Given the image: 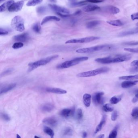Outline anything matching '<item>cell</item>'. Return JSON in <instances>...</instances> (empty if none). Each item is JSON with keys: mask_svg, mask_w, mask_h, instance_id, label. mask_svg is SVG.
I'll use <instances>...</instances> for the list:
<instances>
[{"mask_svg": "<svg viewBox=\"0 0 138 138\" xmlns=\"http://www.w3.org/2000/svg\"><path fill=\"white\" fill-rule=\"evenodd\" d=\"M9 33V32L6 29H3L2 28H0V35L1 36L5 35Z\"/></svg>", "mask_w": 138, "mask_h": 138, "instance_id": "44", "label": "cell"}, {"mask_svg": "<svg viewBox=\"0 0 138 138\" xmlns=\"http://www.w3.org/2000/svg\"><path fill=\"white\" fill-rule=\"evenodd\" d=\"M103 92H98L94 93L92 96V101L94 104L96 105H102L104 102Z\"/></svg>", "mask_w": 138, "mask_h": 138, "instance_id": "8", "label": "cell"}, {"mask_svg": "<svg viewBox=\"0 0 138 138\" xmlns=\"http://www.w3.org/2000/svg\"><path fill=\"white\" fill-rule=\"evenodd\" d=\"M73 130L69 127H66L62 131V134L64 136H71L73 134Z\"/></svg>", "mask_w": 138, "mask_h": 138, "instance_id": "31", "label": "cell"}, {"mask_svg": "<svg viewBox=\"0 0 138 138\" xmlns=\"http://www.w3.org/2000/svg\"><path fill=\"white\" fill-rule=\"evenodd\" d=\"M43 0H30L26 4V5L28 7L35 6L39 5L42 2Z\"/></svg>", "mask_w": 138, "mask_h": 138, "instance_id": "29", "label": "cell"}, {"mask_svg": "<svg viewBox=\"0 0 138 138\" xmlns=\"http://www.w3.org/2000/svg\"><path fill=\"white\" fill-rule=\"evenodd\" d=\"M131 72L132 73H136V72H138V66H134V67L132 68L130 70Z\"/></svg>", "mask_w": 138, "mask_h": 138, "instance_id": "49", "label": "cell"}, {"mask_svg": "<svg viewBox=\"0 0 138 138\" xmlns=\"http://www.w3.org/2000/svg\"><path fill=\"white\" fill-rule=\"evenodd\" d=\"M87 1H79V2H73L70 4V5L72 7H80V6H84L85 5H87Z\"/></svg>", "mask_w": 138, "mask_h": 138, "instance_id": "30", "label": "cell"}, {"mask_svg": "<svg viewBox=\"0 0 138 138\" xmlns=\"http://www.w3.org/2000/svg\"><path fill=\"white\" fill-rule=\"evenodd\" d=\"M100 9V7L96 5H88L83 8V10L87 12L96 11Z\"/></svg>", "mask_w": 138, "mask_h": 138, "instance_id": "21", "label": "cell"}, {"mask_svg": "<svg viewBox=\"0 0 138 138\" xmlns=\"http://www.w3.org/2000/svg\"><path fill=\"white\" fill-rule=\"evenodd\" d=\"M75 112V107H73L71 109L65 108L60 111V115L64 118H68L74 115Z\"/></svg>", "mask_w": 138, "mask_h": 138, "instance_id": "11", "label": "cell"}, {"mask_svg": "<svg viewBox=\"0 0 138 138\" xmlns=\"http://www.w3.org/2000/svg\"><path fill=\"white\" fill-rule=\"evenodd\" d=\"M100 21L98 20H94L88 22L86 24V27L88 29H91L96 27L100 24Z\"/></svg>", "mask_w": 138, "mask_h": 138, "instance_id": "25", "label": "cell"}, {"mask_svg": "<svg viewBox=\"0 0 138 138\" xmlns=\"http://www.w3.org/2000/svg\"><path fill=\"white\" fill-rule=\"evenodd\" d=\"M11 25L13 29L19 32H23L25 30L24 20L21 17L18 15L13 18Z\"/></svg>", "mask_w": 138, "mask_h": 138, "instance_id": "5", "label": "cell"}, {"mask_svg": "<svg viewBox=\"0 0 138 138\" xmlns=\"http://www.w3.org/2000/svg\"><path fill=\"white\" fill-rule=\"evenodd\" d=\"M133 93L135 94V97H136L138 98V89H136L135 90H134Z\"/></svg>", "mask_w": 138, "mask_h": 138, "instance_id": "50", "label": "cell"}, {"mask_svg": "<svg viewBox=\"0 0 138 138\" xmlns=\"http://www.w3.org/2000/svg\"><path fill=\"white\" fill-rule=\"evenodd\" d=\"M1 117L2 119L6 122H9L10 120V117L7 113H1Z\"/></svg>", "mask_w": 138, "mask_h": 138, "instance_id": "40", "label": "cell"}, {"mask_svg": "<svg viewBox=\"0 0 138 138\" xmlns=\"http://www.w3.org/2000/svg\"><path fill=\"white\" fill-rule=\"evenodd\" d=\"M13 71H14V69L12 68H9V69H7V70H5V71L1 73V77L6 76L7 75L10 74Z\"/></svg>", "mask_w": 138, "mask_h": 138, "instance_id": "39", "label": "cell"}, {"mask_svg": "<svg viewBox=\"0 0 138 138\" xmlns=\"http://www.w3.org/2000/svg\"><path fill=\"white\" fill-rule=\"evenodd\" d=\"M106 11H108L110 14H118L120 11V10L119 8L113 6H109L106 7Z\"/></svg>", "mask_w": 138, "mask_h": 138, "instance_id": "24", "label": "cell"}, {"mask_svg": "<svg viewBox=\"0 0 138 138\" xmlns=\"http://www.w3.org/2000/svg\"><path fill=\"white\" fill-rule=\"evenodd\" d=\"M17 84L16 83H12L11 84L6 85L3 87H1V94H4L5 93L8 92L9 91L14 89L16 86Z\"/></svg>", "mask_w": 138, "mask_h": 138, "instance_id": "14", "label": "cell"}, {"mask_svg": "<svg viewBox=\"0 0 138 138\" xmlns=\"http://www.w3.org/2000/svg\"><path fill=\"white\" fill-rule=\"evenodd\" d=\"M131 65L133 66H138V60H135L131 63Z\"/></svg>", "mask_w": 138, "mask_h": 138, "instance_id": "48", "label": "cell"}, {"mask_svg": "<svg viewBox=\"0 0 138 138\" xmlns=\"http://www.w3.org/2000/svg\"><path fill=\"white\" fill-rule=\"evenodd\" d=\"M88 59V57H82L75 58L70 61H66L61 64H59L56 66V68L58 69L68 68L69 67L76 65L81 62L87 61Z\"/></svg>", "mask_w": 138, "mask_h": 138, "instance_id": "3", "label": "cell"}, {"mask_svg": "<svg viewBox=\"0 0 138 138\" xmlns=\"http://www.w3.org/2000/svg\"><path fill=\"white\" fill-rule=\"evenodd\" d=\"M118 129V127L117 126H116L114 129L110 133L109 136V138H115L117 137V129Z\"/></svg>", "mask_w": 138, "mask_h": 138, "instance_id": "34", "label": "cell"}, {"mask_svg": "<svg viewBox=\"0 0 138 138\" xmlns=\"http://www.w3.org/2000/svg\"><path fill=\"white\" fill-rule=\"evenodd\" d=\"M43 131L46 134L49 135L52 138H53L54 136V133L53 130L50 127L47 126H45L43 128Z\"/></svg>", "mask_w": 138, "mask_h": 138, "instance_id": "28", "label": "cell"}, {"mask_svg": "<svg viewBox=\"0 0 138 138\" xmlns=\"http://www.w3.org/2000/svg\"><path fill=\"white\" fill-rule=\"evenodd\" d=\"M136 33H138V27L134 29L129 30V31L121 32L119 34L118 36L120 37H123V36H126L134 35Z\"/></svg>", "mask_w": 138, "mask_h": 138, "instance_id": "19", "label": "cell"}, {"mask_svg": "<svg viewBox=\"0 0 138 138\" xmlns=\"http://www.w3.org/2000/svg\"><path fill=\"white\" fill-rule=\"evenodd\" d=\"M123 44L125 45H130V46H134L138 45V41H132L124 43Z\"/></svg>", "mask_w": 138, "mask_h": 138, "instance_id": "41", "label": "cell"}, {"mask_svg": "<svg viewBox=\"0 0 138 138\" xmlns=\"http://www.w3.org/2000/svg\"><path fill=\"white\" fill-rule=\"evenodd\" d=\"M131 18L132 20H138V12L134 13L131 15Z\"/></svg>", "mask_w": 138, "mask_h": 138, "instance_id": "46", "label": "cell"}, {"mask_svg": "<svg viewBox=\"0 0 138 138\" xmlns=\"http://www.w3.org/2000/svg\"><path fill=\"white\" fill-rule=\"evenodd\" d=\"M124 50L127 51V52H132V53H138V48H125L124 49Z\"/></svg>", "mask_w": 138, "mask_h": 138, "instance_id": "42", "label": "cell"}, {"mask_svg": "<svg viewBox=\"0 0 138 138\" xmlns=\"http://www.w3.org/2000/svg\"><path fill=\"white\" fill-rule=\"evenodd\" d=\"M24 44L22 42H19L15 43L13 45L12 48L14 49H18L23 47Z\"/></svg>", "mask_w": 138, "mask_h": 138, "instance_id": "38", "label": "cell"}, {"mask_svg": "<svg viewBox=\"0 0 138 138\" xmlns=\"http://www.w3.org/2000/svg\"><path fill=\"white\" fill-rule=\"evenodd\" d=\"M109 69L106 67H103L100 68L92 70L86 72H82L77 75L78 77H93L97 75L106 73L109 71Z\"/></svg>", "mask_w": 138, "mask_h": 138, "instance_id": "4", "label": "cell"}, {"mask_svg": "<svg viewBox=\"0 0 138 138\" xmlns=\"http://www.w3.org/2000/svg\"><path fill=\"white\" fill-rule=\"evenodd\" d=\"M46 91L48 92L54 93L57 94H63L67 93V91L66 90L61 88H47L46 89Z\"/></svg>", "mask_w": 138, "mask_h": 138, "instance_id": "17", "label": "cell"}, {"mask_svg": "<svg viewBox=\"0 0 138 138\" xmlns=\"http://www.w3.org/2000/svg\"><path fill=\"white\" fill-rule=\"evenodd\" d=\"M43 123L51 126L55 127L58 124V120L54 117H49L45 118L43 121Z\"/></svg>", "mask_w": 138, "mask_h": 138, "instance_id": "13", "label": "cell"}, {"mask_svg": "<svg viewBox=\"0 0 138 138\" xmlns=\"http://www.w3.org/2000/svg\"><path fill=\"white\" fill-rule=\"evenodd\" d=\"M54 106L51 103H45L41 106V110L43 112H50L53 110Z\"/></svg>", "mask_w": 138, "mask_h": 138, "instance_id": "16", "label": "cell"}, {"mask_svg": "<svg viewBox=\"0 0 138 138\" xmlns=\"http://www.w3.org/2000/svg\"><path fill=\"white\" fill-rule=\"evenodd\" d=\"M107 23L110 25L115 26H121L123 25L122 22L119 19L108 20L107 21Z\"/></svg>", "mask_w": 138, "mask_h": 138, "instance_id": "26", "label": "cell"}, {"mask_svg": "<svg viewBox=\"0 0 138 138\" xmlns=\"http://www.w3.org/2000/svg\"><path fill=\"white\" fill-rule=\"evenodd\" d=\"M118 116V113H117V111H114L113 112L112 114L111 115V120L113 121H115L117 120Z\"/></svg>", "mask_w": 138, "mask_h": 138, "instance_id": "43", "label": "cell"}, {"mask_svg": "<svg viewBox=\"0 0 138 138\" xmlns=\"http://www.w3.org/2000/svg\"><path fill=\"white\" fill-rule=\"evenodd\" d=\"M103 109L105 112H112L113 111V108L109 104H106L103 106Z\"/></svg>", "mask_w": 138, "mask_h": 138, "instance_id": "35", "label": "cell"}, {"mask_svg": "<svg viewBox=\"0 0 138 138\" xmlns=\"http://www.w3.org/2000/svg\"><path fill=\"white\" fill-rule=\"evenodd\" d=\"M35 138H40V137H38V136H35Z\"/></svg>", "mask_w": 138, "mask_h": 138, "instance_id": "56", "label": "cell"}, {"mask_svg": "<svg viewBox=\"0 0 138 138\" xmlns=\"http://www.w3.org/2000/svg\"><path fill=\"white\" fill-rule=\"evenodd\" d=\"M131 115L134 119L138 118V107H136L132 109Z\"/></svg>", "mask_w": 138, "mask_h": 138, "instance_id": "36", "label": "cell"}, {"mask_svg": "<svg viewBox=\"0 0 138 138\" xmlns=\"http://www.w3.org/2000/svg\"><path fill=\"white\" fill-rule=\"evenodd\" d=\"M71 1H73V0H71Z\"/></svg>", "mask_w": 138, "mask_h": 138, "instance_id": "59", "label": "cell"}, {"mask_svg": "<svg viewBox=\"0 0 138 138\" xmlns=\"http://www.w3.org/2000/svg\"><path fill=\"white\" fill-rule=\"evenodd\" d=\"M32 29L35 33H40L41 30V27L40 24L38 23H36L34 24L32 27Z\"/></svg>", "mask_w": 138, "mask_h": 138, "instance_id": "33", "label": "cell"}, {"mask_svg": "<svg viewBox=\"0 0 138 138\" xmlns=\"http://www.w3.org/2000/svg\"><path fill=\"white\" fill-rule=\"evenodd\" d=\"M106 119H107V116H106V115H103L102 119H101L100 123L98 125L97 127H96V129H95V131H94V134H97L98 132H99L101 130L104 125L106 123Z\"/></svg>", "mask_w": 138, "mask_h": 138, "instance_id": "22", "label": "cell"}, {"mask_svg": "<svg viewBox=\"0 0 138 138\" xmlns=\"http://www.w3.org/2000/svg\"><path fill=\"white\" fill-rule=\"evenodd\" d=\"M138 101V98H136V97H134L132 99V103H136V102H137Z\"/></svg>", "mask_w": 138, "mask_h": 138, "instance_id": "51", "label": "cell"}, {"mask_svg": "<svg viewBox=\"0 0 138 138\" xmlns=\"http://www.w3.org/2000/svg\"><path fill=\"white\" fill-rule=\"evenodd\" d=\"M60 18L55 16H47L43 18L41 23V25H43L47 22L50 21H59Z\"/></svg>", "mask_w": 138, "mask_h": 138, "instance_id": "20", "label": "cell"}, {"mask_svg": "<svg viewBox=\"0 0 138 138\" xmlns=\"http://www.w3.org/2000/svg\"><path fill=\"white\" fill-rule=\"evenodd\" d=\"M4 1V0H0V1Z\"/></svg>", "mask_w": 138, "mask_h": 138, "instance_id": "58", "label": "cell"}, {"mask_svg": "<svg viewBox=\"0 0 138 138\" xmlns=\"http://www.w3.org/2000/svg\"><path fill=\"white\" fill-rule=\"evenodd\" d=\"M48 5L51 9L53 10V11H55L57 13L66 14H70L69 10L65 8L58 6L57 5L54 4H49Z\"/></svg>", "mask_w": 138, "mask_h": 138, "instance_id": "10", "label": "cell"}, {"mask_svg": "<svg viewBox=\"0 0 138 138\" xmlns=\"http://www.w3.org/2000/svg\"><path fill=\"white\" fill-rule=\"evenodd\" d=\"M91 96L89 94H85L83 96V102L85 106L87 107L90 106L91 104Z\"/></svg>", "mask_w": 138, "mask_h": 138, "instance_id": "23", "label": "cell"}, {"mask_svg": "<svg viewBox=\"0 0 138 138\" xmlns=\"http://www.w3.org/2000/svg\"><path fill=\"white\" fill-rule=\"evenodd\" d=\"M17 138H21V137H20V136H19V135H18V134H17Z\"/></svg>", "mask_w": 138, "mask_h": 138, "instance_id": "54", "label": "cell"}, {"mask_svg": "<svg viewBox=\"0 0 138 138\" xmlns=\"http://www.w3.org/2000/svg\"><path fill=\"white\" fill-rule=\"evenodd\" d=\"M14 40L19 41L21 42H26L29 39V35L28 33H24L20 35L15 36L13 37Z\"/></svg>", "mask_w": 138, "mask_h": 138, "instance_id": "12", "label": "cell"}, {"mask_svg": "<svg viewBox=\"0 0 138 138\" xmlns=\"http://www.w3.org/2000/svg\"><path fill=\"white\" fill-rule=\"evenodd\" d=\"M100 37L97 36H90L87 37L82 38H75L67 41L65 42L66 44L69 43H86L99 40Z\"/></svg>", "mask_w": 138, "mask_h": 138, "instance_id": "7", "label": "cell"}, {"mask_svg": "<svg viewBox=\"0 0 138 138\" xmlns=\"http://www.w3.org/2000/svg\"><path fill=\"white\" fill-rule=\"evenodd\" d=\"M85 1L87 2L94 3H100L103 1V0H85Z\"/></svg>", "mask_w": 138, "mask_h": 138, "instance_id": "47", "label": "cell"}, {"mask_svg": "<svg viewBox=\"0 0 138 138\" xmlns=\"http://www.w3.org/2000/svg\"><path fill=\"white\" fill-rule=\"evenodd\" d=\"M131 57L129 55H120L117 56L115 58H111L110 57L106 58H97L95 60V61L98 63L103 64H108L114 63L118 62L127 61L131 59Z\"/></svg>", "mask_w": 138, "mask_h": 138, "instance_id": "1", "label": "cell"}, {"mask_svg": "<svg viewBox=\"0 0 138 138\" xmlns=\"http://www.w3.org/2000/svg\"><path fill=\"white\" fill-rule=\"evenodd\" d=\"M119 79L120 80H138V75L129 76H122L120 77Z\"/></svg>", "mask_w": 138, "mask_h": 138, "instance_id": "27", "label": "cell"}, {"mask_svg": "<svg viewBox=\"0 0 138 138\" xmlns=\"http://www.w3.org/2000/svg\"><path fill=\"white\" fill-rule=\"evenodd\" d=\"M138 84V80H126L121 84V86L123 88H128Z\"/></svg>", "mask_w": 138, "mask_h": 138, "instance_id": "15", "label": "cell"}, {"mask_svg": "<svg viewBox=\"0 0 138 138\" xmlns=\"http://www.w3.org/2000/svg\"><path fill=\"white\" fill-rule=\"evenodd\" d=\"M121 99H122V97L121 96H114L111 98L110 100V102L112 104H116L121 101Z\"/></svg>", "mask_w": 138, "mask_h": 138, "instance_id": "32", "label": "cell"}, {"mask_svg": "<svg viewBox=\"0 0 138 138\" xmlns=\"http://www.w3.org/2000/svg\"><path fill=\"white\" fill-rule=\"evenodd\" d=\"M109 47V45H97V46H94L92 47L77 49V50H76V52L78 53H92L93 52L102 50L103 49L107 48Z\"/></svg>", "mask_w": 138, "mask_h": 138, "instance_id": "6", "label": "cell"}, {"mask_svg": "<svg viewBox=\"0 0 138 138\" xmlns=\"http://www.w3.org/2000/svg\"><path fill=\"white\" fill-rule=\"evenodd\" d=\"M136 25L138 26V23H137V24H136Z\"/></svg>", "mask_w": 138, "mask_h": 138, "instance_id": "57", "label": "cell"}, {"mask_svg": "<svg viewBox=\"0 0 138 138\" xmlns=\"http://www.w3.org/2000/svg\"><path fill=\"white\" fill-rule=\"evenodd\" d=\"M87 133L86 132H83V138H86V137H87Z\"/></svg>", "mask_w": 138, "mask_h": 138, "instance_id": "52", "label": "cell"}, {"mask_svg": "<svg viewBox=\"0 0 138 138\" xmlns=\"http://www.w3.org/2000/svg\"><path fill=\"white\" fill-rule=\"evenodd\" d=\"M52 2H56V0H50Z\"/></svg>", "mask_w": 138, "mask_h": 138, "instance_id": "55", "label": "cell"}, {"mask_svg": "<svg viewBox=\"0 0 138 138\" xmlns=\"http://www.w3.org/2000/svg\"><path fill=\"white\" fill-rule=\"evenodd\" d=\"M77 119L78 120H81L83 117L82 110L81 109H78L77 111V115H76Z\"/></svg>", "mask_w": 138, "mask_h": 138, "instance_id": "37", "label": "cell"}, {"mask_svg": "<svg viewBox=\"0 0 138 138\" xmlns=\"http://www.w3.org/2000/svg\"><path fill=\"white\" fill-rule=\"evenodd\" d=\"M24 2V1H17L15 3H14L11 5V7L9 8V12H18L20 11L22 9Z\"/></svg>", "mask_w": 138, "mask_h": 138, "instance_id": "9", "label": "cell"}, {"mask_svg": "<svg viewBox=\"0 0 138 138\" xmlns=\"http://www.w3.org/2000/svg\"><path fill=\"white\" fill-rule=\"evenodd\" d=\"M14 3V0H9L5 2L0 6V12L2 13L5 12L7 9H9L10 7H11V5Z\"/></svg>", "mask_w": 138, "mask_h": 138, "instance_id": "18", "label": "cell"}, {"mask_svg": "<svg viewBox=\"0 0 138 138\" xmlns=\"http://www.w3.org/2000/svg\"><path fill=\"white\" fill-rule=\"evenodd\" d=\"M98 137V138H103L105 137V135H104V134H101V135H100V136H99Z\"/></svg>", "mask_w": 138, "mask_h": 138, "instance_id": "53", "label": "cell"}, {"mask_svg": "<svg viewBox=\"0 0 138 138\" xmlns=\"http://www.w3.org/2000/svg\"><path fill=\"white\" fill-rule=\"evenodd\" d=\"M45 8L44 7H38L37 9V12L39 14H43L45 12Z\"/></svg>", "mask_w": 138, "mask_h": 138, "instance_id": "45", "label": "cell"}, {"mask_svg": "<svg viewBox=\"0 0 138 138\" xmlns=\"http://www.w3.org/2000/svg\"><path fill=\"white\" fill-rule=\"evenodd\" d=\"M59 56L58 55L50 56L45 58L42 59L39 61H36L35 62L30 63L28 64V71L31 72L34 69H36L38 67L42 66L45 65L49 63L50 62L53 61L54 60L58 58Z\"/></svg>", "mask_w": 138, "mask_h": 138, "instance_id": "2", "label": "cell"}]
</instances>
